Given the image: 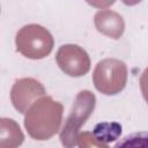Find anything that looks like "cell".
<instances>
[{
  "mask_svg": "<svg viewBox=\"0 0 148 148\" xmlns=\"http://www.w3.org/2000/svg\"><path fill=\"white\" fill-rule=\"evenodd\" d=\"M113 148H148V131L130 133L118 140Z\"/></svg>",
  "mask_w": 148,
  "mask_h": 148,
  "instance_id": "1",
  "label": "cell"
}]
</instances>
